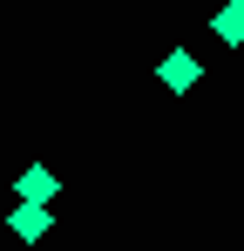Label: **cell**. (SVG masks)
I'll return each instance as SVG.
<instances>
[{"instance_id":"1","label":"cell","mask_w":244,"mask_h":251,"mask_svg":"<svg viewBox=\"0 0 244 251\" xmlns=\"http://www.w3.org/2000/svg\"><path fill=\"white\" fill-rule=\"evenodd\" d=\"M7 231H14L21 245H41V238L54 231V210L34 204V197H14V210H7Z\"/></svg>"},{"instance_id":"2","label":"cell","mask_w":244,"mask_h":251,"mask_svg":"<svg viewBox=\"0 0 244 251\" xmlns=\"http://www.w3.org/2000/svg\"><path fill=\"white\" fill-rule=\"evenodd\" d=\"M197 75H203V61L190 54V48H170V54H163V68H156V82L170 88V95H190Z\"/></svg>"},{"instance_id":"3","label":"cell","mask_w":244,"mask_h":251,"mask_svg":"<svg viewBox=\"0 0 244 251\" xmlns=\"http://www.w3.org/2000/svg\"><path fill=\"white\" fill-rule=\"evenodd\" d=\"M54 190H61V176H54V170H21V176H14V197H34V204H48Z\"/></svg>"},{"instance_id":"4","label":"cell","mask_w":244,"mask_h":251,"mask_svg":"<svg viewBox=\"0 0 244 251\" xmlns=\"http://www.w3.org/2000/svg\"><path fill=\"white\" fill-rule=\"evenodd\" d=\"M210 34H217V41H224V48H244V7H238V0L210 14Z\"/></svg>"},{"instance_id":"5","label":"cell","mask_w":244,"mask_h":251,"mask_svg":"<svg viewBox=\"0 0 244 251\" xmlns=\"http://www.w3.org/2000/svg\"><path fill=\"white\" fill-rule=\"evenodd\" d=\"M238 7H244V0H238Z\"/></svg>"}]
</instances>
